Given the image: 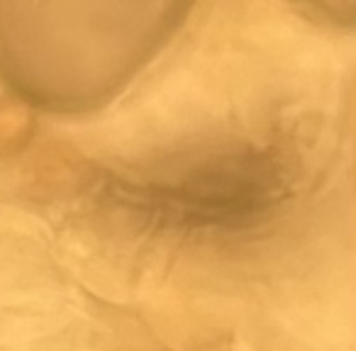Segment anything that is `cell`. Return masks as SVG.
<instances>
[{"mask_svg": "<svg viewBox=\"0 0 356 351\" xmlns=\"http://www.w3.org/2000/svg\"><path fill=\"white\" fill-rule=\"evenodd\" d=\"M90 193L139 232L215 239L271 222L291 200L293 176L278 149L227 142L103 168Z\"/></svg>", "mask_w": 356, "mask_h": 351, "instance_id": "cell-1", "label": "cell"}]
</instances>
